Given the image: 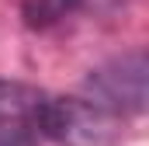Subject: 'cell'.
Returning a JSON list of instances; mask_svg holds the SVG:
<instances>
[{
    "label": "cell",
    "instance_id": "cell-1",
    "mask_svg": "<svg viewBox=\"0 0 149 146\" xmlns=\"http://www.w3.org/2000/svg\"><path fill=\"white\" fill-rule=\"evenodd\" d=\"M35 136H49L59 146H114L121 139V118L90 98H45L31 122Z\"/></svg>",
    "mask_w": 149,
    "mask_h": 146
},
{
    "label": "cell",
    "instance_id": "cell-2",
    "mask_svg": "<svg viewBox=\"0 0 149 146\" xmlns=\"http://www.w3.org/2000/svg\"><path fill=\"white\" fill-rule=\"evenodd\" d=\"M146 52H125L111 63H104L101 70L90 73L87 80V91H90V101L108 108L111 115H142L146 111Z\"/></svg>",
    "mask_w": 149,
    "mask_h": 146
},
{
    "label": "cell",
    "instance_id": "cell-3",
    "mask_svg": "<svg viewBox=\"0 0 149 146\" xmlns=\"http://www.w3.org/2000/svg\"><path fill=\"white\" fill-rule=\"evenodd\" d=\"M45 91L21 80H0V125H28L45 105Z\"/></svg>",
    "mask_w": 149,
    "mask_h": 146
},
{
    "label": "cell",
    "instance_id": "cell-4",
    "mask_svg": "<svg viewBox=\"0 0 149 146\" xmlns=\"http://www.w3.org/2000/svg\"><path fill=\"white\" fill-rule=\"evenodd\" d=\"M80 0H24L21 4V18L28 28H49L56 21H63L66 14H73Z\"/></svg>",
    "mask_w": 149,
    "mask_h": 146
},
{
    "label": "cell",
    "instance_id": "cell-5",
    "mask_svg": "<svg viewBox=\"0 0 149 146\" xmlns=\"http://www.w3.org/2000/svg\"><path fill=\"white\" fill-rule=\"evenodd\" d=\"M38 136L28 125H0V146H35Z\"/></svg>",
    "mask_w": 149,
    "mask_h": 146
}]
</instances>
